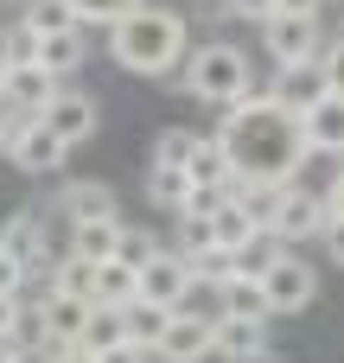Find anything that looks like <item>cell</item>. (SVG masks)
<instances>
[{"label": "cell", "mask_w": 344, "mask_h": 363, "mask_svg": "<svg viewBox=\"0 0 344 363\" xmlns=\"http://www.w3.org/2000/svg\"><path fill=\"white\" fill-rule=\"evenodd\" d=\"M26 281H32V274H26V262L0 249V294H26Z\"/></svg>", "instance_id": "obj_38"}, {"label": "cell", "mask_w": 344, "mask_h": 363, "mask_svg": "<svg viewBox=\"0 0 344 363\" xmlns=\"http://www.w3.org/2000/svg\"><path fill=\"white\" fill-rule=\"evenodd\" d=\"M128 332H121V313L115 306H89V325H83V338H77V351L83 357H102V351H115Z\"/></svg>", "instance_id": "obj_26"}, {"label": "cell", "mask_w": 344, "mask_h": 363, "mask_svg": "<svg viewBox=\"0 0 344 363\" xmlns=\"http://www.w3.org/2000/svg\"><path fill=\"white\" fill-rule=\"evenodd\" d=\"M319 96H332L319 64H294V70H281V77H274V102H281V108H294V115H306Z\"/></svg>", "instance_id": "obj_18"}, {"label": "cell", "mask_w": 344, "mask_h": 363, "mask_svg": "<svg viewBox=\"0 0 344 363\" xmlns=\"http://www.w3.org/2000/svg\"><path fill=\"white\" fill-rule=\"evenodd\" d=\"M185 179H192V185H223V191H230V153H223L217 134H198V147H192V160H185Z\"/></svg>", "instance_id": "obj_20"}, {"label": "cell", "mask_w": 344, "mask_h": 363, "mask_svg": "<svg viewBox=\"0 0 344 363\" xmlns=\"http://www.w3.org/2000/svg\"><path fill=\"white\" fill-rule=\"evenodd\" d=\"M38 121H45L64 147H83V140H96V128H102V108H96V96H83V89H64V83H57V96L38 108Z\"/></svg>", "instance_id": "obj_4"}, {"label": "cell", "mask_w": 344, "mask_h": 363, "mask_svg": "<svg viewBox=\"0 0 344 363\" xmlns=\"http://www.w3.org/2000/svg\"><path fill=\"white\" fill-rule=\"evenodd\" d=\"M57 363H96V357H83V351H64V357H57Z\"/></svg>", "instance_id": "obj_45"}, {"label": "cell", "mask_w": 344, "mask_h": 363, "mask_svg": "<svg viewBox=\"0 0 344 363\" xmlns=\"http://www.w3.org/2000/svg\"><path fill=\"white\" fill-rule=\"evenodd\" d=\"M319 70H326V89H332V96H344V38L319 51Z\"/></svg>", "instance_id": "obj_37"}, {"label": "cell", "mask_w": 344, "mask_h": 363, "mask_svg": "<svg viewBox=\"0 0 344 363\" xmlns=\"http://www.w3.org/2000/svg\"><path fill=\"white\" fill-rule=\"evenodd\" d=\"M160 363H204L211 357V319H192V313H172L160 345H153Z\"/></svg>", "instance_id": "obj_12"}, {"label": "cell", "mask_w": 344, "mask_h": 363, "mask_svg": "<svg viewBox=\"0 0 344 363\" xmlns=\"http://www.w3.org/2000/svg\"><path fill=\"white\" fill-rule=\"evenodd\" d=\"M6 160H13V166H19L26 179H51V172H64V160H70V147H64V140H57V134H51V128H45V121L32 115V121H26L19 134H13V147H6Z\"/></svg>", "instance_id": "obj_7"}, {"label": "cell", "mask_w": 344, "mask_h": 363, "mask_svg": "<svg viewBox=\"0 0 344 363\" xmlns=\"http://www.w3.org/2000/svg\"><path fill=\"white\" fill-rule=\"evenodd\" d=\"M83 325H89V300H83V294L51 287V294L38 300V338H57V345H70V351H77Z\"/></svg>", "instance_id": "obj_10"}, {"label": "cell", "mask_w": 344, "mask_h": 363, "mask_svg": "<svg viewBox=\"0 0 344 363\" xmlns=\"http://www.w3.org/2000/svg\"><path fill=\"white\" fill-rule=\"evenodd\" d=\"M262 300H268V313H306V306L319 300V274H313L300 255H281V262L262 274Z\"/></svg>", "instance_id": "obj_6"}, {"label": "cell", "mask_w": 344, "mask_h": 363, "mask_svg": "<svg viewBox=\"0 0 344 363\" xmlns=\"http://www.w3.org/2000/svg\"><path fill=\"white\" fill-rule=\"evenodd\" d=\"M0 89H6V70H0Z\"/></svg>", "instance_id": "obj_46"}, {"label": "cell", "mask_w": 344, "mask_h": 363, "mask_svg": "<svg viewBox=\"0 0 344 363\" xmlns=\"http://www.w3.org/2000/svg\"><path fill=\"white\" fill-rule=\"evenodd\" d=\"M223 6H230L236 19H268V13H274V0H223Z\"/></svg>", "instance_id": "obj_43"}, {"label": "cell", "mask_w": 344, "mask_h": 363, "mask_svg": "<svg viewBox=\"0 0 344 363\" xmlns=\"http://www.w3.org/2000/svg\"><path fill=\"white\" fill-rule=\"evenodd\" d=\"M281 255H287V242H281L274 230H255L249 242H236V249H230V262H236V274H249V281H262V274H268V268H274Z\"/></svg>", "instance_id": "obj_21"}, {"label": "cell", "mask_w": 344, "mask_h": 363, "mask_svg": "<svg viewBox=\"0 0 344 363\" xmlns=\"http://www.w3.org/2000/svg\"><path fill=\"white\" fill-rule=\"evenodd\" d=\"M319 242H326V255L344 268V217H326V230H319Z\"/></svg>", "instance_id": "obj_39"}, {"label": "cell", "mask_w": 344, "mask_h": 363, "mask_svg": "<svg viewBox=\"0 0 344 363\" xmlns=\"http://www.w3.org/2000/svg\"><path fill=\"white\" fill-rule=\"evenodd\" d=\"M211 351L230 357V363L268 357V319H230V313H217L211 319Z\"/></svg>", "instance_id": "obj_11"}, {"label": "cell", "mask_w": 344, "mask_h": 363, "mask_svg": "<svg viewBox=\"0 0 344 363\" xmlns=\"http://www.w3.org/2000/svg\"><path fill=\"white\" fill-rule=\"evenodd\" d=\"M89 281H96V262H83V255H64L51 268V287H64V294H83L89 300Z\"/></svg>", "instance_id": "obj_33"}, {"label": "cell", "mask_w": 344, "mask_h": 363, "mask_svg": "<svg viewBox=\"0 0 344 363\" xmlns=\"http://www.w3.org/2000/svg\"><path fill=\"white\" fill-rule=\"evenodd\" d=\"M96 363H153V351H147V345H128V338H121L115 351H102Z\"/></svg>", "instance_id": "obj_41"}, {"label": "cell", "mask_w": 344, "mask_h": 363, "mask_svg": "<svg viewBox=\"0 0 344 363\" xmlns=\"http://www.w3.org/2000/svg\"><path fill=\"white\" fill-rule=\"evenodd\" d=\"M185 287H192V268H185V255H179V249H153V255L134 268V294H140V300H153V306H166V313L179 306V294H185Z\"/></svg>", "instance_id": "obj_8"}, {"label": "cell", "mask_w": 344, "mask_h": 363, "mask_svg": "<svg viewBox=\"0 0 344 363\" xmlns=\"http://www.w3.org/2000/svg\"><path fill=\"white\" fill-rule=\"evenodd\" d=\"M217 140H223V153H230V185H243V179H294V172L306 166L300 115L281 108V102H262V108H223Z\"/></svg>", "instance_id": "obj_1"}, {"label": "cell", "mask_w": 344, "mask_h": 363, "mask_svg": "<svg viewBox=\"0 0 344 363\" xmlns=\"http://www.w3.org/2000/svg\"><path fill=\"white\" fill-rule=\"evenodd\" d=\"M217 313H230V319H274L268 300H262V281H249V274L217 281Z\"/></svg>", "instance_id": "obj_19"}, {"label": "cell", "mask_w": 344, "mask_h": 363, "mask_svg": "<svg viewBox=\"0 0 344 363\" xmlns=\"http://www.w3.org/2000/svg\"><path fill=\"white\" fill-rule=\"evenodd\" d=\"M192 147H198V128H160V140H153V166H179V172H185Z\"/></svg>", "instance_id": "obj_28"}, {"label": "cell", "mask_w": 344, "mask_h": 363, "mask_svg": "<svg viewBox=\"0 0 344 363\" xmlns=\"http://www.w3.org/2000/svg\"><path fill=\"white\" fill-rule=\"evenodd\" d=\"M268 230H274L281 242H306V236H319V230H326V198L306 191V185H287L281 204H274V217H268Z\"/></svg>", "instance_id": "obj_9"}, {"label": "cell", "mask_w": 344, "mask_h": 363, "mask_svg": "<svg viewBox=\"0 0 344 363\" xmlns=\"http://www.w3.org/2000/svg\"><path fill=\"white\" fill-rule=\"evenodd\" d=\"M185 268H192V281H204V287H217V281H230V274H236L230 249H217V242H211V249H192V255H185Z\"/></svg>", "instance_id": "obj_30"}, {"label": "cell", "mask_w": 344, "mask_h": 363, "mask_svg": "<svg viewBox=\"0 0 344 363\" xmlns=\"http://www.w3.org/2000/svg\"><path fill=\"white\" fill-rule=\"evenodd\" d=\"M243 77H249L243 45H198V51L185 57L179 89H192V96H198V102H211V108H230V102H236V89H243Z\"/></svg>", "instance_id": "obj_3"}, {"label": "cell", "mask_w": 344, "mask_h": 363, "mask_svg": "<svg viewBox=\"0 0 344 363\" xmlns=\"http://www.w3.org/2000/svg\"><path fill=\"white\" fill-rule=\"evenodd\" d=\"M0 363H6V345H0Z\"/></svg>", "instance_id": "obj_47"}, {"label": "cell", "mask_w": 344, "mask_h": 363, "mask_svg": "<svg viewBox=\"0 0 344 363\" xmlns=\"http://www.w3.org/2000/svg\"><path fill=\"white\" fill-rule=\"evenodd\" d=\"M19 64H38V32L32 26H6L0 32V70H19Z\"/></svg>", "instance_id": "obj_31"}, {"label": "cell", "mask_w": 344, "mask_h": 363, "mask_svg": "<svg viewBox=\"0 0 344 363\" xmlns=\"http://www.w3.org/2000/svg\"><path fill=\"white\" fill-rule=\"evenodd\" d=\"M83 57H89L83 26H70V32H45V38H38V70H51L57 83H64V77H77V70H83Z\"/></svg>", "instance_id": "obj_17"}, {"label": "cell", "mask_w": 344, "mask_h": 363, "mask_svg": "<svg viewBox=\"0 0 344 363\" xmlns=\"http://www.w3.org/2000/svg\"><path fill=\"white\" fill-rule=\"evenodd\" d=\"M57 96V77L51 70H38V64H19V70H6V89H0V108H19V115H38L45 102Z\"/></svg>", "instance_id": "obj_15"}, {"label": "cell", "mask_w": 344, "mask_h": 363, "mask_svg": "<svg viewBox=\"0 0 344 363\" xmlns=\"http://www.w3.org/2000/svg\"><path fill=\"white\" fill-rule=\"evenodd\" d=\"M19 26H32V32L45 38V32H70V26H83V19H77V6H70V0H26Z\"/></svg>", "instance_id": "obj_27"}, {"label": "cell", "mask_w": 344, "mask_h": 363, "mask_svg": "<svg viewBox=\"0 0 344 363\" xmlns=\"http://www.w3.org/2000/svg\"><path fill=\"white\" fill-rule=\"evenodd\" d=\"M109 51L121 70L134 77H172L185 64V19L172 6H128L115 26H109Z\"/></svg>", "instance_id": "obj_2"}, {"label": "cell", "mask_w": 344, "mask_h": 363, "mask_svg": "<svg viewBox=\"0 0 344 363\" xmlns=\"http://www.w3.org/2000/svg\"><path fill=\"white\" fill-rule=\"evenodd\" d=\"M223 198H230L223 185H185V198H179V217H192V223H204V217H211V211H217Z\"/></svg>", "instance_id": "obj_34"}, {"label": "cell", "mask_w": 344, "mask_h": 363, "mask_svg": "<svg viewBox=\"0 0 344 363\" xmlns=\"http://www.w3.org/2000/svg\"><path fill=\"white\" fill-rule=\"evenodd\" d=\"M326 217H344V172L326 185Z\"/></svg>", "instance_id": "obj_44"}, {"label": "cell", "mask_w": 344, "mask_h": 363, "mask_svg": "<svg viewBox=\"0 0 344 363\" xmlns=\"http://www.w3.org/2000/svg\"><path fill=\"white\" fill-rule=\"evenodd\" d=\"M70 351V345H57V338H26V345H6V363H57Z\"/></svg>", "instance_id": "obj_35"}, {"label": "cell", "mask_w": 344, "mask_h": 363, "mask_svg": "<svg viewBox=\"0 0 344 363\" xmlns=\"http://www.w3.org/2000/svg\"><path fill=\"white\" fill-rule=\"evenodd\" d=\"M134 300V268L128 262H96V281H89V306H128Z\"/></svg>", "instance_id": "obj_23"}, {"label": "cell", "mask_w": 344, "mask_h": 363, "mask_svg": "<svg viewBox=\"0 0 344 363\" xmlns=\"http://www.w3.org/2000/svg\"><path fill=\"white\" fill-rule=\"evenodd\" d=\"M185 185H192V179H185L179 166H147V198H153L160 211H179V198H185Z\"/></svg>", "instance_id": "obj_29"}, {"label": "cell", "mask_w": 344, "mask_h": 363, "mask_svg": "<svg viewBox=\"0 0 344 363\" xmlns=\"http://www.w3.org/2000/svg\"><path fill=\"white\" fill-rule=\"evenodd\" d=\"M57 211H64V223H102V217H121L115 185H102V179H77V185H64Z\"/></svg>", "instance_id": "obj_14"}, {"label": "cell", "mask_w": 344, "mask_h": 363, "mask_svg": "<svg viewBox=\"0 0 344 363\" xmlns=\"http://www.w3.org/2000/svg\"><path fill=\"white\" fill-rule=\"evenodd\" d=\"M262 45L274 57V70H294V64H319V19H262Z\"/></svg>", "instance_id": "obj_5"}, {"label": "cell", "mask_w": 344, "mask_h": 363, "mask_svg": "<svg viewBox=\"0 0 344 363\" xmlns=\"http://www.w3.org/2000/svg\"><path fill=\"white\" fill-rule=\"evenodd\" d=\"M153 249H160V242H153V230H134V223H121V230H115V262L140 268V262H147Z\"/></svg>", "instance_id": "obj_32"}, {"label": "cell", "mask_w": 344, "mask_h": 363, "mask_svg": "<svg viewBox=\"0 0 344 363\" xmlns=\"http://www.w3.org/2000/svg\"><path fill=\"white\" fill-rule=\"evenodd\" d=\"M13 325H19V294H0V345H13Z\"/></svg>", "instance_id": "obj_42"}, {"label": "cell", "mask_w": 344, "mask_h": 363, "mask_svg": "<svg viewBox=\"0 0 344 363\" xmlns=\"http://www.w3.org/2000/svg\"><path fill=\"white\" fill-rule=\"evenodd\" d=\"M115 230H121V217L70 223V255H83V262H109V255H115Z\"/></svg>", "instance_id": "obj_25"}, {"label": "cell", "mask_w": 344, "mask_h": 363, "mask_svg": "<svg viewBox=\"0 0 344 363\" xmlns=\"http://www.w3.org/2000/svg\"><path fill=\"white\" fill-rule=\"evenodd\" d=\"M300 134H306V153L344 160V96H319V102L300 115Z\"/></svg>", "instance_id": "obj_13"}, {"label": "cell", "mask_w": 344, "mask_h": 363, "mask_svg": "<svg viewBox=\"0 0 344 363\" xmlns=\"http://www.w3.org/2000/svg\"><path fill=\"white\" fill-rule=\"evenodd\" d=\"M70 6H77V19H83V26H89V19L115 26V19H121L128 6H140V0H70Z\"/></svg>", "instance_id": "obj_36"}, {"label": "cell", "mask_w": 344, "mask_h": 363, "mask_svg": "<svg viewBox=\"0 0 344 363\" xmlns=\"http://www.w3.org/2000/svg\"><path fill=\"white\" fill-rule=\"evenodd\" d=\"M204 230H211V242H217V249H236V242H249V236H255V223H249V211H243L236 198H223V204L204 217Z\"/></svg>", "instance_id": "obj_24"}, {"label": "cell", "mask_w": 344, "mask_h": 363, "mask_svg": "<svg viewBox=\"0 0 344 363\" xmlns=\"http://www.w3.org/2000/svg\"><path fill=\"white\" fill-rule=\"evenodd\" d=\"M0 249H6V255H19V262H26V274H45L51 249H45V230H38V211H19V217L0 230Z\"/></svg>", "instance_id": "obj_16"}, {"label": "cell", "mask_w": 344, "mask_h": 363, "mask_svg": "<svg viewBox=\"0 0 344 363\" xmlns=\"http://www.w3.org/2000/svg\"><path fill=\"white\" fill-rule=\"evenodd\" d=\"M115 313H121V332H128V345H147V351L160 345V332H166V319H172L166 306H153V300H140V294H134L128 306H115Z\"/></svg>", "instance_id": "obj_22"}, {"label": "cell", "mask_w": 344, "mask_h": 363, "mask_svg": "<svg viewBox=\"0 0 344 363\" xmlns=\"http://www.w3.org/2000/svg\"><path fill=\"white\" fill-rule=\"evenodd\" d=\"M319 6H326V0H274L281 19H319ZM274 13H268V19H274Z\"/></svg>", "instance_id": "obj_40"}]
</instances>
